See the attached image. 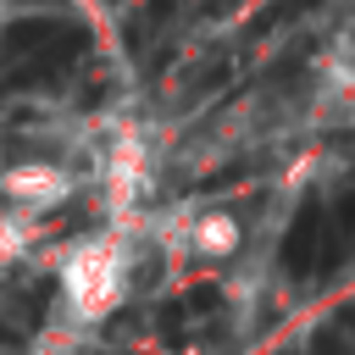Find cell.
<instances>
[{
  "label": "cell",
  "instance_id": "cell-1",
  "mask_svg": "<svg viewBox=\"0 0 355 355\" xmlns=\"http://www.w3.org/2000/svg\"><path fill=\"white\" fill-rule=\"evenodd\" d=\"M89 55V28L72 17H22L0 33V94L55 83Z\"/></svg>",
  "mask_w": 355,
  "mask_h": 355
},
{
  "label": "cell",
  "instance_id": "cell-2",
  "mask_svg": "<svg viewBox=\"0 0 355 355\" xmlns=\"http://www.w3.org/2000/svg\"><path fill=\"white\" fill-rule=\"evenodd\" d=\"M322 227H327L322 200H305V205L294 211V222H288L283 244H277V261H283V272H288V277H305L311 266H322Z\"/></svg>",
  "mask_w": 355,
  "mask_h": 355
},
{
  "label": "cell",
  "instance_id": "cell-3",
  "mask_svg": "<svg viewBox=\"0 0 355 355\" xmlns=\"http://www.w3.org/2000/svg\"><path fill=\"white\" fill-rule=\"evenodd\" d=\"M322 0H272V6H261L255 17H250V39H261V33H272V28H283V22H294V17H305V11H316Z\"/></svg>",
  "mask_w": 355,
  "mask_h": 355
},
{
  "label": "cell",
  "instance_id": "cell-4",
  "mask_svg": "<svg viewBox=\"0 0 355 355\" xmlns=\"http://www.w3.org/2000/svg\"><path fill=\"white\" fill-rule=\"evenodd\" d=\"M216 305H222V288H216V283H194V288L178 300V311H183V316H211Z\"/></svg>",
  "mask_w": 355,
  "mask_h": 355
},
{
  "label": "cell",
  "instance_id": "cell-5",
  "mask_svg": "<svg viewBox=\"0 0 355 355\" xmlns=\"http://www.w3.org/2000/svg\"><path fill=\"white\" fill-rule=\"evenodd\" d=\"M311 355H355V349H349L344 327H316L311 333Z\"/></svg>",
  "mask_w": 355,
  "mask_h": 355
},
{
  "label": "cell",
  "instance_id": "cell-6",
  "mask_svg": "<svg viewBox=\"0 0 355 355\" xmlns=\"http://www.w3.org/2000/svg\"><path fill=\"white\" fill-rule=\"evenodd\" d=\"M0 344H22V327H6L0 322Z\"/></svg>",
  "mask_w": 355,
  "mask_h": 355
},
{
  "label": "cell",
  "instance_id": "cell-7",
  "mask_svg": "<svg viewBox=\"0 0 355 355\" xmlns=\"http://www.w3.org/2000/svg\"><path fill=\"white\" fill-rule=\"evenodd\" d=\"M338 327H344V333H355V300L344 305V316H338Z\"/></svg>",
  "mask_w": 355,
  "mask_h": 355
}]
</instances>
